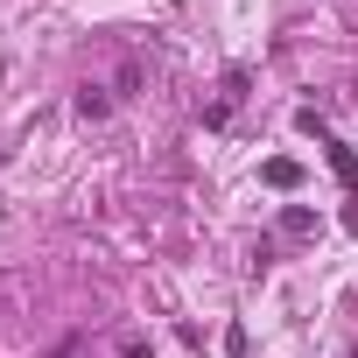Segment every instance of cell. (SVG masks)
<instances>
[{
    "label": "cell",
    "mask_w": 358,
    "mask_h": 358,
    "mask_svg": "<svg viewBox=\"0 0 358 358\" xmlns=\"http://www.w3.org/2000/svg\"><path fill=\"white\" fill-rule=\"evenodd\" d=\"M239 99H246V71H225V85H218V99L204 106V127H225V120L239 113Z\"/></svg>",
    "instance_id": "2"
},
{
    "label": "cell",
    "mask_w": 358,
    "mask_h": 358,
    "mask_svg": "<svg viewBox=\"0 0 358 358\" xmlns=\"http://www.w3.org/2000/svg\"><path fill=\"white\" fill-rule=\"evenodd\" d=\"M281 232H288V239H309V232H316V211L288 204V211H281Z\"/></svg>",
    "instance_id": "5"
},
{
    "label": "cell",
    "mask_w": 358,
    "mask_h": 358,
    "mask_svg": "<svg viewBox=\"0 0 358 358\" xmlns=\"http://www.w3.org/2000/svg\"><path fill=\"white\" fill-rule=\"evenodd\" d=\"M295 127H302V134H309V141H316V148L330 155V169H337V183H344V190L358 197V155H351V148H344V141H337V134H330V127L316 120V106H309V113H295Z\"/></svg>",
    "instance_id": "1"
},
{
    "label": "cell",
    "mask_w": 358,
    "mask_h": 358,
    "mask_svg": "<svg viewBox=\"0 0 358 358\" xmlns=\"http://www.w3.org/2000/svg\"><path fill=\"white\" fill-rule=\"evenodd\" d=\"M260 176H267L274 190H295V183H302V162H288V155H274V162H267Z\"/></svg>",
    "instance_id": "4"
},
{
    "label": "cell",
    "mask_w": 358,
    "mask_h": 358,
    "mask_svg": "<svg viewBox=\"0 0 358 358\" xmlns=\"http://www.w3.org/2000/svg\"><path fill=\"white\" fill-rule=\"evenodd\" d=\"M113 99H120L113 85H78V120H106V113H113Z\"/></svg>",
    "instance_id": "3"
}]
</instances>
